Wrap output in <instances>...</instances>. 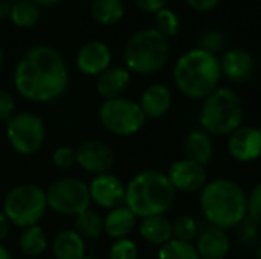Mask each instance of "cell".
<instances>
[{
  "label": "cell",
  "mask_w": 261,
  "mask_h": 259,
  "mask_svg": "<svg viewBox=\"0 0 261 259\" xmlns=\"http://www.w3.org/2000/svg\"><path fill=\"white\" fill-rule=\"evenodd\" d=\"M14 108L15 104L12 95L8 90L0 89V121H8L9 118H12Z\"/></svg>",
  "instance_id": "obj_35"
},
{
  "label": "cell",
  "mask_w": 261,
  "mask_h": 259,
  "mask_svg": "<svg viewBox=\"0 0 261 259\" xmlns=\"http://www.w3.org/2000/svg\"><path fill=\"white\" fill-rule=\"evenodd\" d=\"M84 259H99V258H96V256H84Z\"/></svg>",
  "instance_id": "obj_43"
},
{
  "label": "cell",
  "mask_w": 261,
  "mask_h": 259,
  "mask_svg": "<svg viewBox=\"0 0 261 259\" xmlns=\"http://www.w3.org/2000/svg\"><path fill=\"white\" fill-rule=\"evenodd\" d=\"M176 200V189L162 171L138 172L125 186L124 205L139 218L167 214Z\"/></svg>",
  "instance_id": "obj_3"
},
{
  "label": "cell",
  "mask_w": 261,
  "mask_h": 259,
  "mask_svg": "<svg viewBox=\"0 0 261 259\" xmlns=\"http://www.w3.org/2000/svg\"><path fill=\"white\" fill-rule=\"evenodd\" d=\"M3 64V52L0 50V66Z\"/></svg>",
  "instance_id": "obj_42"
},
{
  "label": "cell",
  "mask_w": 261,
  "mask_h": 259,
  "mask_svg": "<svg viewBox=\"0 0 261 259\" xmlns=\"http://www.w3.org/2000/svg\"><path fill=\"white\" fill-rule=\"evenodd\" d=\"M258 131H260V133H261V125H260V127H258Z\"/></svg>",
  "instance_id": "obj_45"
},
{
  "label": "cell",
  "mask_w": 261,
  "mask_h": 259,
  "mask_svg": "<svg viewBox=\"0 0 261 259\" xmlns=\"http://www.w3.org/2000/svg\"><path fill=\"white\" fill-rule=\"evenodd\" d=\"M196 249L202 259H225L231 249V240L226 231L211 226L200 234Z\"/></svg>",
  "instance_id": "obj_18"
},
{
  "label": "cell",
  "mask_w": 261,
  "mask_h": 259,
  "mask_svg": "<svg viewBox=\"0 0 261 259\" xmlns=\"http://www.w3.org/2000/svg\"><path fill=\"white\" fill-rule=\"evenodd\" d=\"M98 116L109 133L121 137L136 134L147 119L139 102L124 96L104 101L99 107Z\"/></svg>",
  "instance_id": "obj_8"
},
{
  "label": "cell",
  "mask_w": 261,
  "mask_h": 259,
  "mask_svg": "<svg viewBox=\"0 0 261 259\" xmlns=\"http://www.w3.org/2000/svg\"><path fill=\"white\" fill-rule=\"evenodd\" d=\"M258 256H260V259H261V247H260V252H258Z\"/></svg>",
  "instance_id": "obj_44"
},
{
  "label": "cell",
  "mask_w": 261,
  "mask_h": 259,
  "mask_svg": "<svg viewBox=\"0 0 261 259\" xmlns=\"http://www.w3.org/2000/svg\"><path fill=\"white\" fill-rule=\"evenodd\" d=\"M47 211L46 191L32 183L14 186L3 200V214L11 224L26 229L38 224Z\"/></svg>",
  "instance_id": "obj_7"
},
{
  "label": "cell",
  "mask_w": 261,
  "mask_h": 259,
  "mask_svg": "<svg viewBox=\"0 0 261 259\" xmlns=\"http://www.w3.org/2000/svg\"><path fill=\"white\" fill-rule=\"evenodd\" d=\"M112 50L102 41H89L76 53V69L87 76H99L110 67Z\"/></svg>",
  "instance_id": "obj_14"
},
{
  "label": "cell",
  "mask_w": 261,
  "mask_h": 259,
  "mask_svg": "<svg viewBox=\"0 0 261 259\" xmlns=\"http://www.w3.org/2000/svg\"><path fill=\"white\" fill-rule=\"evenodd\" d=\"M139 234L144 241L151 246H164L173 240V226L164 215H154L142 218Z\"/></svg>",
  "instance_id": "obj_23"
},
{
  "label": "cell",
  "mask_w": 261,
  "mask_h": 259,
  "mask_svg": "<svg viewBox=\"0 0 261 259\" xmlns=\"http://www.w3.org/2000/svg\"><path fill=\"white\" fill-rule=\"evenodd\" d=\"M125 14L122 0H92L90 15L92 18L104 26L118 23Z\"/></svg>",
  "instance_id": "obj_24"
},
{
  "label": "cell",
  "mask_w": 261,
  "mask_h": 259,
  "mask_svg": "<svg viewBox=\"0 0 261 259\" xmlns=\"http://www.w3.org/2000/svg\"><path fill=\"white\" fill-rule=\"evenodd\" d=\"M0 259H12L11 256V253H9V250L0 243Z\"/></svg>",
  "instance_id": "obj_41"
},
{
  "label": "cell",
  "mask_w": 261,
  "mask_h": 259,
  "mask_svg": "<svg viewBox=\"0 0 261 259\" xmlns=\"http://www.w3.org/2000/svg\"><path fill=\"white\" fill-rule=\"evenodd\" d=\"M31 2H34V3L38 5V6H50V5L58 3L60 0H31Z\"/></svg>",
  "instance_id": "obj_40"
},
{
  "label": "cell",
  "mask_w": 261,
  "mask_h": 259,
  "mask_svg": "<svg viewBox=\"0 0 261 259\" xmlns=\"http://www.w3.org/2000/svg\"><path fill=\"white\" fill-rule=\"evenodd\" d=\"M6 137L12 150L21 156H32L44 143L46 127L40 116L31 111L14 113L6 121Z\"/></svg>",
  "instance_id": "obj_10"
},
{
  "label": "cell",
  "mask_w": 261,
  "mask_h": 259,
  "mask_svg": "<svg viewBox=\"0 0 261 259\" xmlns=\"http://www.w3.org/2000/svg\"><path fill=\"white\" fill-rule=\"evenodd\" d=\"M69 70L63 55L49 46H35L24 52L14 69L15 90L31 102H50L64 95Z\"/></svg>",
  "instance_id": "obj_1"
},
{
  "label": "cell",
  "mask_w": 261,
  "mask_h": 259,
  "mask_svg": "<svg viewBox=\"0 0 261 259\" xmlns=\"http://www.w3.org/2000/svg\"><path fill=\"white\" fill-rule=\"evenodd\" d=\"M73 231L84 240H96L104 232V218L96 211L89 208L75 217Z\"/></svg>",
  "instance_id": "obj_26"
},
{
  "label": "cell",
  "mask_w": 261,
  "mask_h": 259,
  "mask_svg": "<svg viewBox=\"0 0 261 259\" xmlns=\"http://www.w3.org/2000/svg\"><path fill=\"white\" fill-rule=\"evenodd\" d=\"M9 20L17 27H32L40 20V6L31 0H20L12 5Z\"/></svg>",
  "instance_id": "obj_27"
},
{
  "label": "cell",
  "mask_w": 261,
  "mask_h": 259,
  "mask_svg": "<svg viewBox=\"0 0 261 259\" xmlns=\"http://www.w3.org/2000/svg\"><path fill=\"white\" fill-rule=\"evenodd\" d=\"M167 176L173 188L180 192H197L202 191L206 185L205 166L190 159H182L171 163Z\"/></svg>",
  "instance_id": "obj_13"
},
{
  "label": "cell",
  "mask_w": 261,
  "mask_h": 259,
  "mask_svg": "<svg viewBox=\"0 0 261 259\" xmlns=\"http://www.w3.org/2000/svg\"><path fill=\"white\" fill-rule=\"evenodd\" d=\"M228 151L239 162H252L261 156V133L255 127H240L229 134Z\"/></svg>",
  "instance_id": "obj_15"
},
{
  "label": "cell",
  "mask_w": 261,
  "mask_h": 259,
  "mask_svg": "<svg viewBox=\"0 0 261 259\" xmlns=\"http://www.w3.org/2000/svg\"><path fill=\"white\" fill-rule=\"evenodd\" d=\"M248 215L261 224V182L252 189L251 195L248 197Z\"/></svg>",
  "instance_id": "obj_34"
},
{
  "label": "cell",
  "mask_w": 261,
  "mask_h": 259,
  "mask_svg": "<svg viewBox=\"0 0 261 259\" xmlns=\"http://www.w3.org/2000/svg\"><path fill=\"white\" fill-rule=\"evenodd\" d=\"M171 226H173V238L179 241L191 243L199 234V226L196 220L190 215H180L179 218H176L174 223H171Z\"/></svg>",
  "instance_id": "obj_30"
},
{
  "label": "cell",
  "mask_w": 261,
  "mask_h": 259,
  "mask_svg": "<svg viewBox=\"0 0 261 259\" xmlns=\"http://www.w3.org/2000/svg\"><path fill=\"white\" fill-rule=\"evenodd\" d=\"M135 5L144 11V12H150V14H156L158 11L167 8L168 0H133Z\"/></svg>",
  "instance_id": "obj_36"
},
{
  "label": "cell",
  "mask_w": 261,
  "mask_h": 259,
  "mask_svg": "<svg viewBox=\"0 0 261 259\" xmlns=\"http://www.w3.org/2000/svg\"><path fill=\"white\" fill-rule=\"evenodd\" d=\"M18 247L23 255H26L29 258H37L46 252L47 237L38 224L26 227V229H23V232L18 238Z\"/></svg>",
  "instance_id": "obj_25"
},
{
  "label": "cell",
  "mask_w": 261,
  "mask_h": 259,
  "mask_svg": "<svg viewBox=\"0 0 261 259\" xmlns=\"http://www.w3.org/2000/svg\"><path fill=\"white\" fill-rule=\"evenodd\" d=\"M136 218L138 217L125 205L110 209L104 217V232L115 241L128 238L136 226Z\"/></svg>",
  "instance_id": "obj_21"
},
{
  "label": "cell",
  "mask_w": 261,
  "mask_h": 259,
  "mask_svg": "<svg viewBox=\"0 0 261 259\" xmlns=\"http://www.w3.org/2000/svg\"><path fill=\"white\" fill-rule=\"evenodd\" d=\"M200 208L213 227L228 231L239 226L248 215V195L239 183L214 179L206 182L200 192Z\"/></svg>",
  "instance_id": "obj_2"
},
{
  "label": "cell",
  "mask_w": 261,
  "mask_h": 259,
  "mask_svg": "<svg viewBox=\"0 0 261 259\" xmlns=\"http://www.w3.org/2000/svg\"><path fill=\"white\" fill-rule=\"evenodd\" d=\"M138 246L130 238L116 240L109 250V259H138Z\"/></svg>",
  "instance_id": "obj_31"
},
{
  "label": "cell",
  "mask_w": 261,
  "mask_h": 259,
  "mask_svg": "<svg viewBox=\"0 0 261 259\" xmlns=\"http://www.w3.org/2000/svg\"><path fill=\"white\" fill-rule=\"evenodd\" d=\"M9 229H11V221L3 212H0V241L6 238V235L9 234Z\"/></svg>",
  "instance_id": "obj_38"
},
{
  "label": "cell",
  "mask_w": 261,
  "mask_h": 259,
  "mask_svg": "<svg viewBox=\"0 0 261 259\" xmlns=\"http://www.w3.org/2000/svg\"><path fill=\"white\" fill-rule=\"evenodd\" d=\"M11 8L12 5H9L6 0H0V20L8 18L11 15Z\"/></svg>",
  "instance_id": "obj_39"
},
{
  "label": "cell",
  "mask_w": 261,
  "mask_h": 259,
  "mask_svg": "<svg viewBox=\"0 0 261 259\" xmlns=\"http://www.w3.org/2000/svg\"><path fill=\"white\" fill-rule=\"evenodd\" d=\"M52 162L58 169H70L76 165V150L64 145V147H58L54 154H52Z\"/></svg>",
  "instance_id": "obj_33"
},
{
  "label": "cell",
  "mask_w": 261,
  "mask_h": 259,
  "mask_svg": "<svg viewBox=\"0 0 261 259\" xmlns=\"http://www.w3.org/2000/svg\"><path fill=\"white\" fill-rule=\"evenodd\" d=\"M225 43V37L220 31L217 29H208L202 34L200 40H199V47L216 55L217 52L222 50Z\"/></svg>",
  "instance_id": "obj_32"
},
{
  "label": "cell",
  "mask_w": 261,
  "mask_h": 259,
  "mask_svg": "<svg viewBox=\"0 0 261 259\" xmlns=\"http://www.w3.org/2000/svg\"><path fill=\"white\" fill-rule=\"evenodd\" d=\"M52 253L55 259H84L86 240L73 229L61 231L52 241Z\"/></svg>",
  "instance_id": "obj_22"
},
{
  "label": "cell",
  "mask_w": 261,
  "mask_h": 259,
  "mask_svg": "<svg viewBox=\"0 0 261 259\" xmlns=\"http://www.w3.org/2000/svg\"><path fill=\"white\" fill-rule=\"evenodd\" d=\"M184 153L185 159H190L202 166L208 165L214 156V143L211 134L205 130L190 131L184 140Z\"/></svg>",
  "instance_id": "obj_20"
},
{
  "label": "cell",
  "mask_w": 261,
  "mask_h": 259,
  "mask_svg": "<svg viewBox=\"0 0 261 259\" xmlns=\"http://www.w3.org/2000/svg\"><path fill=\"white\" fill-rule=\"evenodd\" d=\"M176 87L191 99H205L217 89L222 78L220 60L200 49H191L179 56L173 69Z\"/></svg>",
  "instance_id": "obj_4"
},
{
  "label": "cell",
  "mask_w": 261,
  "mask_h": 259,
  "mask_svg": "<svg viewBox=\"0 0 261 259\" xmlns=\"http://www.w3.org/2000/svg\"><path fill=\"white\" fill-rule=\"evenodd\" d=\"M171 102H173V95L165 84H151L144 90L139 105L145 118L159 119L168 113Z\"/></svg>",
  "instance_id": "obj_17"
},
{
  "label": "cell",
  "mask_w": 261,
  "mask_h": 259,
  "mask_svg": "<svg viewBox=\"0 0 261 259\" xmlns=\"http://www.w3.org/2000/svg\"><path fill=\"white\" fill-rule=\"evenodd\" d=\"M202 130L211 136H229L242 127L243 102L229 87H217L205 99L199 116Z\"/></svg>",
  "instance_id": "obj_5"
},
{
  "label": "cell",
  "mask_w": 261,
  "mask_h": 259,
  "mask_svg": "<svg viewBox=\"0 0 261 259\" xmlns=\"http://www.w3.org/2000/svg\"><path fill=\"white\" fill-rule=\"evenodd\" d=\"M170 58V43L154 27L141 29L130 37L124 50L125 69L138 75L159 72Z\"/></svg>",
  "instance_id": "obj_6"
},
{
  "label": "cell",
  "mask_w": 261,
  "mask_h": 259,
  "mask_svg": "<svg viewBox=\"0 0 261 259\" xmlns=\"http://www.w3.org/2000/svg\"><path fill=\"white\" fill-rule=\"evenodd\" d=\"M222 75L228 79L242 82L248 79L254 72V58L248 50L243 49H231L220 60Z\"/></svg>",
  "instance_id": "obj_19"
},
{
  "label": "cell",
  "mask_w": 261,
  "mask_h": 259,
  "mask_svg": "<svg viewBox=\"0 0 261 259\" xmlns=\"http://www.w3.org/2000/svg\"><path fill=\"white\" fill-rule=\"evenodd\" d=\"M76 165L93 176L107 174L115 165V154L101 140H86L76 148Z\"/></svg>",
  "instance_id": "obj_11"
},
{
  "label": "cell",
  "mask_w": 261,
  "mask_h": 259,
  "mask_svg": "<svg viewBox=\"0 0 261 259\" xmlns=\"http://www.w3.org/2000/svg\"><path fill=\"white\" fill-rule=\"evenodd\" d=\"M154 29L165 38L174 37L180 31V20L174 11L164 8L154 14Z\"/></svg>",
  "instance_id": "obj_29"
},
{
  "label": "cell",
  "mask_w": 261,
  "mask_h": 259,
  "mask_svg": "<svg viewBox=\"0 0 261 259\" xmlns=\"http://www.w3.org/2000/svg\"><path fill=\"white\" fill-rule=\"evenodd\" d=\"M90 200L102 209H115L124 205L125 185L113 174H99L89 185Z\"/></svg>",
  "instance_id": "obj_12"
},
{
  "label": "cell",
  "mask_w": 261,
  "mask_h": 259,
  "mask_svg": "<svg viewBox=\"0 0 261 259\" xmlns=\"http://www.w3.org/2000/svg\"><path fill=\"white\" fill-rule=\"evenodd\" d=\"M158 259H202L196 246L191 243L179 241V240H170L164 246H161Z\"/></svg>",
  "instance_id": "obj_28"
},
{
  "label": "cell",
  "mask_w": 261,
  "mask_h": 259,
  "mask_svg": "<svg viewBox=\"0 0 261 259\" xmlns=\"http://www.w3.org/2000/svg\"><path fill=\"white\" fill-rule=\"evenodd\" d=\"M47 209L60 215H72L84 212L90 206L89 185L76 177H61L49 185L46 191Z\"/></svg>",
  "instance_id": "obj_9"
},
{
  "label": "cell",
  "mask_w": 261,
  "mask_h": 259,
  "mask_svg": "<svg viewBox=\"0 0 261 259\" xmlns=\"http://www.w3.org/2000/svg\"><path fill=\"white\" fill-rule=\"evenodd\" d=\"M132 81V73L125 67H109L104 70L96 81V92L104 101L122 98Z\"/></svg>",
  "instance_id": "obj_16"
},
{
  "label": "cell",
  "mask_w": 261,
  "mask_h": 259,
  "mask_svg": "<svg viewBox=\"0 0 261 259\" xmlns=\"http://www.w3.org/2000/svg\"><path fill=\"white\" fill-rule=\"evenodd\" d=\"M185 2L194 11H199V12H208L220 3V0H185Z\"/></svg>",
  "instance_id": "obj_37"
}]
</instances>
